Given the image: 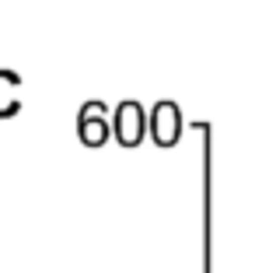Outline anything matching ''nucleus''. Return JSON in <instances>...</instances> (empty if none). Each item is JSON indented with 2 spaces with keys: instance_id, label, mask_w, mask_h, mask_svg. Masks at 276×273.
<instances>
[{
  "instance_id": "1",
  "label": "nucleus",
  "mask_w": 276,
  "mask_h": 273,
  "mask_svg": "<svg viewBox=\"0 0 276 273\" xmlns=\"http://www.w3.org/2000/svg\"><path fill=\"white\" fill-rule=\"evenodd\" d=\"M116 130H119V140H123V144L140 140V109L133 105V102H126V105L119 109V123H116Z\"/></svg>"
},
{
  "instance_id": "2",
  "label": "nucleus",
  "mask_w": 276,
  "mask_h": 273,
  "mask_svg": "<svg viewBox=\"0 0 276 273\" xmlns=\"http://www.w3.org/2000/svg\"><path fill=\"white\" fill-rule=\"evenodd\" d=\"M154 123H157V140L161 144L175 140V105H161L157 116H154Z\"/></svg>"
}]
</instances>
